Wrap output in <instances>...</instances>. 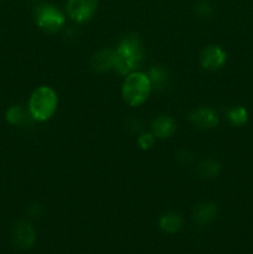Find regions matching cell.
Here are the masks:
<instances>
[{
  "instance_id": "obj_15",
  "label": "cell",
  "mask_w": 253,
  "mask_h": 254,
  "mask_svg": "<svg viewBox=\"0 0 253 254\" xmlns=\"http://www.w3.org/2000/svg\"><path fill=\"white\" fill-rule=\"evenodd\" d=\"M198 173L202 178L206 179H213L217 178L221 173V165L217 160L215 159H203L198 163Z\"/></svg>"
},
{
  "instance_id": "obj_14",
  "label": "cell",
  "mask_w": 253,
  "mask_h": 254,
  "mask_svg": "<svg viewBox=\"0 0 253 254\" xmlns=\"http://www.w3.org/2000/svg\"><path fill=\"white\" fill-rule=\"evenodd\" d=\"M146 74H148L153 88L158 89V91H163L164 88H166L169 83V73L165 68H163L161 66H153Z\"/></svg>"
},
{
  "instance_id": "obj_2",
  "label": "cell",
  "mask_w": 253,
  "mask_h": 254,
  "mask_svg": "<svg viewBox=\"0 0 253 254\" xmlns=\"http://www.w3.org/2000/svg\"><path fill=\"white\" fill-rule=\"evenodd\" d=\"M57 106H59V97L56 91L51 87L41 86L35 89L30 96L27 111L32 121L46 122L56 113Z\"/></svg>"
},
{
  "instance_id": "obj_3",
  "label": "cell",
  "mask_w": 253,
  "mask_h": 254,
  "mask_svg": "<svg viewBox=\"0 0 253 254\" xmlns=\"http://www.w3.org/2000/svg\"><path fill=\"white\" fill-rule=\"evenodd\" d=\"M150 81L144 72L134 71L126 74L122 86V97L130 107H139L149 98L151 93Z\"/></svg>"
},
{
  "instance_id": "obj_18",
  "label": "cell",
  "mask_w": 253,
  "mask_h": 254,
  "mask_svg": "<svg viewBox=\"0 0 253 254\" xmlns=\"http://www.w3.org/2000/svg\"><path fill=\"white\" fill-rule=\"evenodd\" d=\"M196 12H197L198 16L203 17V19H207V17L212 16L213 7L210 2L206 1V0H202V1H200L196 5Z\"/></svg>"
},
{
  "instance_id": "obj_12",
  "label": "cell",
  "mask_w": 253,
  "mask_h": 254,
  "mask_svg": "<svg viewBox=\"0 0 253 254\" xmlns=\"http://www.w3.org/2000/svg\"><path fill=\"white\" fill-rule=\"evenodd\" d=\"M183 217L176 212H166L159 218V227L161 231L166 233H173L179 232L183 227Z\"/></svg>"
},
{
  "instance_id": "obj_13",
  "label": "cell",
  "mask_w": 253,
  "mask_h": 254,
  "mask_svg": "<svg viewBox=\"0 0 253 254\" xmlns=\"http://www.w3.org/2000/svg\"><path fill=\"white\" fill-rule=\"evenodd\" d=\"M5 118H6L7 123L11 124V126H24L30 119H32L29 111L24 109L19 104L10 107L5 113Z\"/></svg>"
},
{
  "instance_id": "obj_5",
  "label": "cell",
  "mask_w": 253,
  "mask_h": 254,
  "mask_svg": "<svg viewBox=\"0 0 253 254\" xmlns=\"http://www.w3.org/2000/svg\"><path fill=\"white\" fill-rule=\"evenodd\" d=\"M98 7V0H68L66 5L67 15L71 20L83 24L92 19Z\"/></svg>"
},
{
  "instance_id": "obj_21",
  "label": "cell",
  "mask_w": 253,
  "mask_h": 254,
  "mask_svg": "<svg viewBox=\"0 0 253 254\" xmlns=\"http://www.w3.org/2000/svg\"><path fill=\"white\" fill-rule=\"evenodd\" d=\"M34 1H35V0H34Z\"/></svg>"
},
{
  "instance_id": "obj_11",
  "label": "cell",
  "mask_w": 253,
  "mask_h": 254,
  "mask_svg": "<svg viewBox=\"0 0 253 254\" xmlns=\"http://www.w3.org/2000/svg\"><path fill=\"white\" fill-rule=\"evenodd\" d=\"M217 216V206L212 202L198 203L192 212V218L195 223L200 226H206L212 222Z\"/></svg>"
},
{
  "instance_id": "obj_10",
  "label": "cell",
  "mask_w": 253,
  "mask_h": 254,
  "mask_svg": "<svg viewBox=\"0 0 253 254\" xmlns=\"http://www.w3.org/2000/svg\"><path fill=\"white\" fill-rule=\"evenodd\" d=\"M114 61H116V52L113 50H101L96 52L91 59V68L96 73L114 69Z\"/></svg>"
},
{
  "instance_id": "obj_4",
  "label": "cell",
  "mask_w": 253,
  "mask_h": 254,
  "mask_svg": "<svg viewBox=\"0 0 253 254\" xmlns=\"http://www.w3.org/2000/svg\"><path fill=\"white\" fill-rule=\"evenodd\" d=\"M34 20L37 26L45 32L55 34L64 26L66 16L63 12L52 4H40L34 10Z\"/></svg>"
},
{
  "instance_id": "obj_16",
  "label": "cell",
  "mask_w": 253,
  "mask_h": 254,
  "mask_svg": "<svg viewBox=\"0 0 253 254\" xmlns=\"http://www.w3.org/2000/svg\"><path fill=\"white\" fill-rule=\"evenodd\" d=\"M228 122L235 127H242L248 122V112L245 107L235 106L226 112Z\"/></svg>"
},
{
  "instance_id": "obj_6",
  "label": "cell",
  "mask_w": 253,
  "mask_h": 254,
  "mask_svg": "<svg viewBox=\"0 0 253 254\" xmlns=\"http://www.w3.org/2000/svg\"><path fill=\"white\" fill-rule=\"evenodd\" d=\"M12 243L19 250H30L35 245L36 241V233L31 223L27 221H19L12 226L11 230Z\"/></svg>"
},
{
  "instance_id": "obj_7",
  "label": "cell",
  "mask_w": 253,
  "mask_h": 254,
  "mask_svg": "<svg viewBox=\"0 0 253 254\" xmlns=\"http://www.w3.org/2000/svg\"><path fill=\"white\" fill-rule=\"evenodd\" d=\"M227 61V54L225 50L217 45H210L201 52V66L207 71H217L222 68Z\"/></svg>"
},
{
  "instance_id": "obj_8",
  "label": "cell",
  "mask_w": 253,
  "mask_h": 254,
  "mask_svg": "<svg viewBox=\"0 0 253 254\" xmlns=\"http://www.w3.org/2000/svg\"><path fill=\"white\" fill-rule=\"evenodd\" d=\"M189 119L200 129H212L218 124V116L212 108L200 107L189 114Z\"/></svg>"
},
{
  "instance_id": "obj_17",
  "label": "cell",
  "mask_w": 253,
  "mask_h": 254,
  "mask_svg": "<svg viewBox=\"0 0 253 254\" xmlns=\"http://www.w3.org/2000/svg\"><path fill=\"white\" fill-rule=\"evenodd\" d=\"M155 139L156 138L154 136V134L150 131V133H141L138 136V140L136 141H138V145L141 150H149L155 144Z\"/></svg>"
},
{
  "instance_id": "obj_19",
  "label": "cell",
  "mask_w": 253,
  "mask_h": 254,
  "mask_svg": "<svg viewBox=\"0 0 253 254\" xmlns=\"http://www.w3.org/2000/svg\"><path fill=\"white\" fill-rule=\"evenodd\" d=\"M126 128L130 129V133H139L140 131V122L139 121H135V119H129L128 122H126Z\"/></svg>"
},
{
  "instance_id": "obj_1",
  "label": "cell",
  "mask_w": 253,
  "mask_h": 254,
  "mask_svg": "<svg viewBox=\"0 0 253 254\" xmlns=\"http://www.w3.org/2000/svg\"><path fill=\"white\" fill-rule=\"evenodd\" d=\"M114 52H116L114 69L123 76L136 71L144 59L143 44L138 35L135 34H129L124 36L119 41Z\"/></svg>"
},
{
  "instance_id": "obj_20",
  "label": "cell",
  "mask_w": 253,
  "mask_h": 254,
  "mask_svg": "<svg viewBox=\"0 0 253 254\" xmlns=\"http://www.w3.org/2000/svg\"><path fill=\"white\" fill-rule=\"evenodd\" d=\"M178 159L183 164H190V161H191V159H192V156H191V154L189 153V151L183 150V151H180V153L178 154Z\"/></svg>"
},
{
  "instance_id": "obj_9",
  "label": "cell",
  "mask_w": 253,
  "mask_h": 254,
  "mask_svg": "<svg viewBox=\"0 0 253 254\" xmlns=\"http://www.w3.org/2000/svg\"><path fill=\"white\" fill-rule=\"evenodd\" d=\"M176 123L171 117L159 116L151 122V133L156 139H168L175 134Z\"/></svg>"
}]
</instances>
